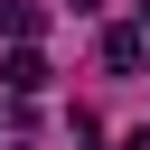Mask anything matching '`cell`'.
<instances>
[{
  "mask_svg": "<svg viewBox=\"0 0 150 150\" xmlns=\"http://www.w3.org/2000/svg\"><path fill=\"white\" fill-rule=\"evenodd\" d=\"M103 66H112V75L150 66V19H141V28H112V38H103Z\"/></svg>",
  "mask_w": 150,
  "mask_h": 150,
  "instance_id": "6da1fadb",
  "label": "cell"
},
{
  "mask_svg": "<svg viewBox=\"0 0 150 150\" xmlns=\"http://www.w3.org/2000/svg\"><path fill=\"white\" fill-rule=\"evenodd\" d=\"M141 19H150V0H141Z\"/></svg>",
  "mask_w": 150,
  "mask_h": 150,
  "instance_id": "5b68a950",
  "label": "cell"
},
{
  "mask_svg": "<svg viewBox=\"0 0 150 150\" xmlns=\"http://www.w3.org/2000/svg\"><path fill=\"white\" fill-rule=\"evenodd\" d=\"M0 28H9V38H38L47 9H38V0H0Z\"/></svg>",
  "mask_w": 150,
  "mask_h": 150,
  "instance_id": "3957f363",
  "label": "cell"
},
{
  "mask_svg": "<svg viewBox=\"0 0 150 150\" xmlns=\"http://www.w3.org/2000/svg\"><path fill=\"white\" fill-rule=\"evenodd\" d=\"M122 150H150V131H131V141H122Z\"/></svg>",
  "mask_w": 150,
  "mask_h": 150,
  "instance_id": "277c9868",
  "label": "cell"
},
{
  "mask_svg": "<svg viewBox=\"0 0 150 150\" xmlns=\"http://www.w3.org/2000/svg\"><path fill=\"white\" fill-rule=\"evenodd\" d=\"M0 84H9V94H47V56H38V47H19V56L0 66Z\"/></svg>",
  "mask_w": 150,
  "mask_h": 150,
  "instance_id": "7a4b0ae2",
  "label": "cell"
}]
</instances>
